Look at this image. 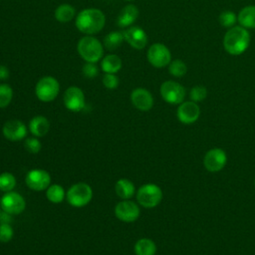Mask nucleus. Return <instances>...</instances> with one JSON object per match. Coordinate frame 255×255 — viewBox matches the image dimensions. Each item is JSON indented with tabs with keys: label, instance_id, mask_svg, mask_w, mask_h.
I'll return each mask as SVG.
<instances>
[{
	"label": "nucleus",
	"instance_id": "f257e3e1",
	"mask_svg": "<svg viewBox=\"0 0 255 255\" xmlns=\"http://www.w3.org/2000/svg\"><path fill=\"white\" fill-rule=\"evenodd\" d=\"M105 23V14L96 8L84 9L76 17L77 29L87 35L97 34L104 28Z\"/></svg>",
	"mask_w": 255,
	"mask_h": 255
},
{
	"label": "nucleus",
	"instance_id": "f03ea898",
	"mask_svg": "<svg viewBox=\"0 0 255 255\" xmlns=\"http://www.w3.org/2000/svg\"><path fill=\"white\" fill-rule=\"evenodd\" d=\"M249 42L250 35L246 28L242 26H233L224 35L223 47L228 54L238 56L246 51Z\"/></svg>",
	"mask_w": 255,
	"mask_h": 255
},
{
	"label": "nucleus",
	"instance_id": "7ed1b4c3",
	"mask_svg": "<svg viewBox=\"0 0 255 255\" xmlns=\"http://www.w3.org/2000/svg\"><path fill=\"white\" fill-rule=\"evenodd\" d=\"M78 53L86 62L97 63L104 55V48L97 38L88 35L80 39L78 43Z\"/></svg>",
	"mask_w": 255,
	"mask_h": 255
},
{
	"label": "nucleus",
	"instance_id": "20e7f679",
	"mask_svg": "<svg viewBox=\"0 0 255 255\" xmlns=\"http://www.w3.org/2000/svg\"><path fill=\"white\" fill-rule=\"evenodd\" d=\"M68 203L73 207H84L88 205L93 198L92 187L85 182H78L68 189L66 193Z\"/></svg>",
	"mask_w": 255,
	"mask_h": 255
},
{
	"label": "nucleus",
	"instance_id": "39448f33",
	"mask_svg": "<svg viewBox=\"0 0 255 255\" xmlns=\"http://www.w3.org/2000/svg\"><path fill=\"white\" fill-rule=\"evenodd\" d=\"M162 199L161 188L154 183H145L136 191V200L144 208L157 206Z\"/></svg>",
	"mask_w": 255,
	"mask_h": 255
},
{
	"label": "nucleus",
	"instance_id": "423d86ee",
	"mask_svg": "<svg viewBox=\"0 0 255 255\" xmlns=\"http://www.w3.org/2000/svg\"><path fill=\"white\" fill-rule=\"evenodd\" d=\"M60 92V84L54 77L46 76L41 78L35 87L36 97L44 103L54 101Z\"/></svg>",
	"mask_w": 255,
	"mask_h": 255
},
{
	"label": "nucleus",
	"instance_id": "0eeeda50",
	"mask_svg": "<svg viewBox=\"0 0 255 255\" xmlns=\"http://www.w3.org/2000/svg\"><path fill=\"white\" fill-rule=\"evenodd\" d=\"M1 209L11 215L22 213L26 208L25 198L16 191L5 192L0 199Z\"/></svg>",
	"mask_w": 255,
	"mask_h": 255
},
{
	"label": "nucleus",
	"instance_id": "6e6552de",
	"mask_svg": "<svg viewBox=\"0 0 255 255\" xmlns=\"http://www.w3.org/2000/svg\"><path fill=\"white\" fill-rule=\"evenodd\" d=\"M160 95L166 103L178 105L181 104L185 98V89L179 83L166 81L160 86Z\"/></svg>",
	"mask_w": 255,
	"mask_h": 255
},
{
	"label": "nucleus",
	"instance_id": "1a4fd4ad",
	"mask_svg": "<svg viewBox=\"0 0 255 255\" xmlns=\"http://www.w3.org/2000/svg\"><path fill=\"white\" fill-rule=\"evenodd\" d=\"M25 182L27 186L34 191L46 190L51 184V175L45 169L34 168L27 172Z\"/></svg>",
	"mask_w": 255,
	"mask_h": 255
},
{
	"label": "nucleus",
	"instance_id": "9d476101",
	"mask_svg": "<svg viewBox=\"0 0 255 255\" xmlns=\"http://www.w3.org/2000/svg\"><path fill=\"white\" fill-rule=\"evenodd\" d=\"M147 60L149 64L155 68H163L169 65L171 54L168 48L160 43L152 44L147 50Z\"/></svg>",
	"mask_w": 255,
	"mask_h": 255
},
{
	"label": "nucleus",
	"instance_id": "9b49d317",
	"mask_svg": "<svg viewBox=\"0 0 255 255\" xmlns=\"http://www.w3.org/2000/svg\"><path fill=\"white\" fill-rule=\"evenodd\" d=\"M115 215L123 222H134L140 215L139 206L129 199H124L115 206Z\"/></svg>",
	"mask_w": 255,
	"mask_h": 255
},
{
	"label": "nucleus",
	"instance_id": "f8f14e48",
	"mask_svg": "<svg viewBox=\"0 0 255 255\" xmlns=\"http://www.w3.org/2000/svg\"><path fill=\"white\" fill-rule=\"evenodd\" d=\"M227 162L226 152L219 147H213L209 149L203 158L204 167L210 172L220 171Z\"/></svg>",
	"mask_w": 255,
	"mask_h": 255
},
{
	"label": "nucleus",
	"instance_id": "ddd939ff",
	"mask_svg": "<svg viewBox=\"0 0 255 255\" xmlns=\"http://www.w3.org/2000/svg\"><path fill=\"white\" fill-rule=\"evenodd\" d=\"M63 101L65 107L74 113L81 112L86 105L84 92L79 87L75 86H72L65 91Z\"/></svg>",
	"mask_w": 255,
	"mask_h": 255
},
{
	"label": "nucleus",
	"instance_id": "4468645a",
	"mask_svg": "<svg viewBox=\"0 0 255 255\" xmlns=\"http://www.w3.org/2000/svg\"><path fill=\"white\" fill-rule=\"evenodd\" d=\"M3 135L10 141H19L26 138L28 133L27 126L19 120H10L2 128Z\"/></svg>",
	"mask_w": 255,
	"mask_h": 255
},
{
	"label": "nucleus",
	"instance_id": "2eb2a0df",
	"mask_svg": "<svg viewBox=\"0 0 255 255\" xmlns=\"http://www.w3.org/2000/svg\"><path fill=\"white\" fill-rule=\"evenodd\" d=\"M176 116L180 123L184 125H190L198 120L200 116V109L195 102H182L177 108Z\"/></svg>",
	"mask_w": 255,
	"mask_h": 255
},
{
	"label": "nucleus",
	"instance_id": "dca6fc26",
	"mask_svg": "<svg viewBox=\"0 0 255 255\" xmlns=\"http://www.w3.org/2000/svg\"><path fill=\"white\" fill-rule=\"evenodd\" d=\"M125 41L136 50L143 49L148 41L147 35L143 29L137 26H131L124 32Z\"/></svg>",
	"mask_w": 255,
	"mask_h": 255
},
{
	"label": "nucleus",
	"instance_id": "f3484780",
	"mask_svg": "<svg viewBox=\"0 0 255 255\" xmlns=\"http://www.w3.org/2000/svg\"><path fill=\"white\" fill-rule=\"evenodd\" d=\"M130 101L134 108L139 111H149L153 106V97L149 91L143 88H136L130 94Z\"/></svg>",
	"mask_w": 255,
	"mask_h": 255
},
{
	"label": "nucleus",
	"instance_id": "a211bd4d",
	"mask_svg": "<svg viewBox=\"0 0 255 255\" xmlns=\"http://www.w3.org/2000/svg\"><path fill=\"white\" fill-rule=\"evenodd\" d=\"M50 122L44 116H35L29 122V130L36 137H42L48 133Z\"/></svg>",
	"mask_w": 255,
	"mask_h": 255
},
{
	"label": "nucleus",
	"instance_id": "6ab92c4d",
	"mask_svg": "<svg viewBox=\"0 0 255 255\" xmlns=\"http://www.w3.org/2000/svg\"><path fill=\"white\" fill-rule=\"evenodd\" d=\"M137 17H138L137 7L133 4H129L121 10L117 19V23L122 28L128 27L134 23Z\"/></svg>",
	"mask_w": 255,
	"mask_h": 255
},
{
	"label": "nucleus",
	"instance_id": "aec40b11",
	"mask_svg": "<svg viewBox=\"0 0 255 255\" xmlns=\"http://www.w3.org/2000/svg\"><path fill=\"white\" fill-rule=\"evenodd\" d=\"M115 190L117 195L124 199H129L133 196L135 187L134 184L128 178H120L115 185Z\"/></svg>",
	"mask_w": 255,
	"mask_h": 255
},
{
	"label": "nucleus",
	"instance_id": "412c9836",
	"mask_svg": "<svg viewBox=\"0 0 255 255\" xmlns=\"http://www.w3.org/2000/svg\"><path fill=\"white\" fill-rule=\"evenodd\" d=\"M238 22L244 28H255V5H249L242 8L237 17Z\"/></svg>",
	"mask_w": 255,
	"mask_h": 255
},
{
	"label": "nucleus",
	"instance_id": "4be33fe9",
	"mask_svg": "<svg viewBox=\"0 0 255 255\" xmlns=\"http://www.w3.org/2000/svg\"><path fill=\"white\" fill-rule=\"evenodd\" d=\"M122 60L119 56L110 54L105 56V58L102 60L101 68L105 73L117 74L122 69Z\"/></svg>",
	"mask_w": 255,
	"mask_h": 255
},
{
	"label": "nucleus",
	"instance_id": "5701e85b",
	"mask_svg": "<svg viewBox=\"0 0 255 255\" xmlns=\"http://www.w3.org/2000/svg\"><path fill=\"white\" fill-rule=\"evenodd\" d=\"M135 255H155L156 245L149 238H140L134 244Z\"/></svg>",
	"mask_w": 255,
	"mask_h": 255
},
{
	"label": "nucleus",
	"instance_id": "b1692460",
	"mask_svg": "<svg viewBox=\"0 0 255 255\" xmlns=\"http://www.w3.org/2000/svg\"><path fill=\"white\" fill-rule=\"evenodd\" d=\"M125 40L124 32L121 31H112L105 36L104 46L109 51H115L118 49Z\"/></svg>",
	"mask_w": 255,
	"mask_h": 255
},
{
	"label": "nucleus",
	"instance_id": "393cba45",
	"mask_svg": "<svg viewBox=\"0 0 255 255\" xmlns=\"http://www.w3.org/2000/svg\"><path fill=\"white\" fill-rule=\"evenodd\" d=\"M76 15L75 8L70 4H61L55 10V18L61 23L71 21Z\"/></svg>",
	"mask_w": 255,
	"mask_h": 255
},
{
	"label": "nucleus",
	"instance_id": "a878e982",
	"mask_svg": "<svg viewBox=\"0 0 255 255\" xmlns=\"http://www.w3.org/2000/svg\"><path fill=\"white\" fill-rule=\"evenodd\" d=\"M46 197L52 203H60L66 197V192L62 185L58 183L50 184V186L46 189Z\"/></svg>",
	"mask_w": 255,
	"mask_h": 255
},
{
	"label": "nucleus",
	"instance_id": "bb28decb",
	"mask_svg": "<svg viewBox=\"0 0 255 255\" xmlns=\"http://www.w3.org/2000/svg\"><path fill=\"white\" fill-rule=\"evenodd\" d=\"M16 186V178L15 176L8 171H4L0 173V190L3 192L12 191Z\"/></svg>",
	"mask_w": 255,
	"mask_h": 255
},
{
	"label": "nucleus",
	"instance_id": "cd10ccee",
	"mask_svg": "<svg viewBox=\"0 0 255 255\" xmlns=\"http://www.w3.org/2000/svg\"><path fill=\"white\" fill-rule=\"evenodd\" d=\"M13 98V90L8 84H0V109L8 107Z\"/></svg>",
	"mask_w": 255,
	"mask_h": 255
},
{
	"label": "nucleus",
	"instance_id": "c85d7f7f",
	"mask_svg": "<svg viewBox=\"0 0 255 255\" xmlns=\"http://www.w3.org/2000/svg\"><path fill=\"white\" fill-rule=\"evenodd\" d=\"M169 73L174 77H182L187 72V67L185 63L181 60H173L168 65Z\"/></svg>",
	"mask_w": 255,
	"mask_h": 255
},
{
	"label": "nucleus",
	"instance_id": "c756f323",
	"mask_svg": "<svg viewBox=\"0 0 255 255\" xmlns=\"http://www.w3.org/2000/svg\"><path fill=\"white\" fill-rule=\"evenodd\" d=\"M236 21H237V17L235 15V13H233L231 11H223L219 15V23L222 27L231 28L234 26Z\"/></svg>",
	"mask_w": 255,
	"mask_h": 255
},
{
	"label": "nucleus",
	"instance_id": "7c9ffc66",
	"mask_svg": "<svg viewBox=\"0 0 255 255\" xmlns=\"http://www.w3.org/2000/svg\"><path fill=\"white\" fill-rule=\"evenodd\" d=\"M189 97H190V100L192 102H202L206 97H207V90L205 87L203 86H194L191 90H190V93H189Z\"/></svg>",
	"mask_w": 255,
	"mask_h": 255
},
{
	"label": "nucleus",
	"instance_id": "2f4dec72",
	"mask_svg": "<svg viewBox=\"0 0 255 255\" xmlns=\"http://www.w3.org/2000/svg\"><path fill=\"white\" fill-rule=\"evenodd\" d=\"M24 146H25L26 150L29 151L30 153H38L42 148L41 141L36 136L35 137H26L25 141H24Z\"/></svg>",
	"mask_w": 255,
	"mask_h": 255
},
{
	"label": "nucleus",
	"instance_id": "473e14b6",
	"mask_svg": "<svg viewBox=\"0 0 255 255\" xmlns=\"http://www.w3.org/2000/svg\"><path fill=\"white\" fill-rule=\"evenodd\" d=\"M14 235V230L8 223H0V242H9Z\"/></svg>",
	"mask_w": 255,
	"mask_h": 255
},
{
	"label": "nucleus",
	"instance_id": "72a5a7b5",
	"mask_svg": "<svg viewBox=\"0 0 255 255\" xmlns=\"http://www.w3.org/2000/svg\"><path fill=\"white\" fill-rule=\"evenodd\" d=\"M103 84L109 90H115L119 86V78L116 74H108L105 73L103 76Z\"/></svg>",
	"mask_w": 255,
	"mask_h": 255
},
{
	"label": "nucleus",
	"instance_id": "f704fd0d",
	"mask_svg": "<svg viewBox=\"0 0 255 255\" xmlns=\"http://www.w3.org/2000/svg\"><path fill=\"white\" fill-rule=\"evenodd\" d=\"M82 72L85 77L92 79V78H95L99 74V68L96 65V63L86 62V64L82 68Z\"/></svg>",
	"mask_w": 255,
	"mask_h": 255
},
{
	"label": "nucleus",
	"instance_id": "c9c22d12",
	"mask_svg": "<svg viewBox=\"0 0 255 255\" xmlns=\"http://www.w3.org/2000/svg\"><path fill=\"white\" fill-rule=\"evenodd\" d=\"M10 76L9 69L5 65H0V80H7Z\"/></svg>",
	"mask_w": 255,
	"mask_h": 255
},
{
	"label": "nucleus",
	"instance_id": "e433bc0d",
	"mask_svg": "<svg viewBox=\"0 0 255 255\" xmlns=\"http://www.w3.org/2000/svg\"><path fill=\"white\" fill-rule=\"evenodd\" d=\"M11 222V214L5 212V211H1L0 212V223H8L10 224Z\"/></svg>",
	"mask_w": 255,
	"mask_h": 255
},
{
	"label": "nucleus",
	"instance_id": "4c0bfd02",
	"mask_svg": "<svg viewBox=\"0 0 255 255\" xmlns=\"http://www.w3.org/2000/svg\"><path fill=\"white\" fill-rule=\"evenodd\" d=\"M127 1H131V0H127Z\"/></svg>",
	"mask_w": 255,
	"mask_h": 255
},
{
	"label": "nucleus",
	"instance_id": "58836bf2",
	"mask_svg": "<svg viewBox=\"0 0 255 255\" xmlns=\"http://www.w3.org/2000/svg\"><path fill=\"white\" fill-rule=\"evenodd\" d=\"M254 185H255V180H254Z\"/></svg>",
	"mask_w": 255,
	"mask_h": 255
}]
</instances>
